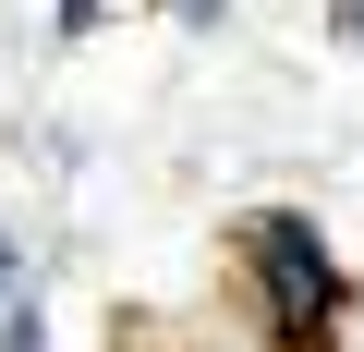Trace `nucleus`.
<instances>
[{"label": "nucleus", "instance_id": "7ed1b4c3", "mask_svg": "<svg viewBox=\"0 0 364 352\" xmlns=\"http://www.w3.org/2000/svg\"><path fill=\"white\" fill-rule=\"evenodd\" d=\"M97 13H109V0H61V37H85V25H97Z\"/></svg>", "mask_w": 364, "mask_h": 352}, {"label": "nucleus", "instance_id": "f257e3e1", "mask_svg": "<svg viewBox=\"0 0 364 352\" xmlns=\"http://www.w3.org/2000/svg\"><path fill=\"white\" fill-rule=\"evenodd\" d=\"M243 267H255V304H267V340L279 352H340L352 328V267L328 255V231L304 207H255L243 219Z\"/></svg>", "mask_w": 364, "mask_h": 352}, {"label": "nucleus", "instance_id": "f03ea898", "mask_svg": "<svg viewBox=\"0 0 364 352\" xmlns=\"http://www.w3.org/2000/svg\"><path fill=\"white\" fill-rule=\"evenodd\" d=\"M37 340H49V304L13 292V304H0V352H37Z\"/></svg>", "mask_w": 364, "mask_h": 352}, {"label": "nucleus", "instance_id": "20e7f679", "mask_svg": "<svg viewBox=\"0 0 364 352\" xmlns=\"http://www.w3.org/2000/svg\"><path fill=\"white\" fill-rule=\"evenodd\" d=\"M328 25H340V37H352V49H364V0H340V13H328Z\"/></svg>", "mask_w": 364, "mask_h": 352}]
</instances>
